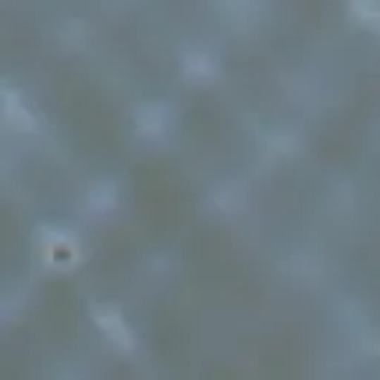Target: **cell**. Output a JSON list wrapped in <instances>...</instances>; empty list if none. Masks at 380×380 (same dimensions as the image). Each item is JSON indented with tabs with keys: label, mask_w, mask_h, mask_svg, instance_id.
Returning a JSON list of instances; mask_svg holds the SVG:
<instances>
[{
	"label": "cell",
	"mask_w": 380,
	"mask_h": 380,
	"mask_svg": "<svg viewBox=\"0 0 380 380\" xmlns=\"http://www.w3.org/2000/svg\"><path fill=\"white\" fill-rule=\"evenodd\" d=\"M354 12L362 21H380V0H354Z\"/></svg>",
	"instance_id": "6da1fadb"
}]
</instances>
